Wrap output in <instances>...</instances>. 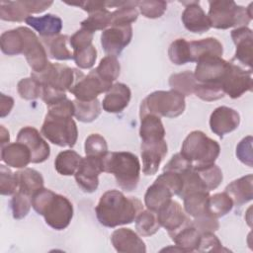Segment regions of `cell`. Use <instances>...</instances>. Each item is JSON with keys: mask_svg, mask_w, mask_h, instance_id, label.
<instances>
[{"mask_svg": "<svg viewBox=\"0 0 253 253\" xmlns=\"http://www.w3.org/2000/svg\"><path fill=\"white\" fill-rule=\"evenodd\" d=\"M141 211L142 204L137 198L126 197L118 190L105 192L95 208L99 222L111 228L131 223Z\"/></svg>", "mask_w": 253, "mask_h": 253, "instance_id": "1", "label": "cell"}, {"mask_svg": "<svg viewBox=\"0 0 253 253\" xmlns=\"http://www.w3.org/2000/svg\"><path fill=\"white\" fill-rule=\"evenodd\" d=\"M33 209L44 217L47 225L55 230L65 229L73 217V206L62 195L49 189L39 190L32 198Z\"/></svg>", "mask_w": 253, "mask_h": 253, "instance_id": "2", "label": "cell"}, {"mask_svg": "<svg viewBox=\"0 0 253 253\" xmlns=\"http://www.w3.org/2000/svg\"><path fill=\"white\" fill-rule=\"evenodd\" d=\"M103 171L115 176L117 184L125 191L136 189L140 176L137 156L128 151L108 152L102 159Z\"/></svg>", "mask_w": 253, "mask_h": 253, "instance_id": "3", "label": "cell"}, {"mask_svg": "<svg viewBox=\"0 0 253 253\" xmlns=\"http://www.w3.org/2000/svg\"><path fill=\"white\" fill-rule=\"evenodd\" d=\"M209 5L210 8L207 16L211 28L226 30L232 27H247L253 18V3H250L247 8L237 5L231 0L210 1Z\"/></svg>", "mask_w": 253, "mask_h": 253, "instance_id": "4", "label": "cell"}, {"mask_svg": "<svg viewBox=\"0 0 253 253\" xmlns=\"http://www.w3.org/2000/svg\"><path fill=\"white\" fill-rule=\"evenodd\" d=\"M180 153L193 168H201L214 164L220 153V146L203 131L194 130L184 139Z\"/></svg>", "mask_w": 253, "mask_h": 253, "instance_id": "5", "label": "cell"}, {"mask_svg": "<svg viewBox=\"0 0 253 253\" xmlns=\"http://www.w3.org/2000/svg\"><path fill=\"white\" fill-rule=\"evenodd\" d=\"M186 108L185 96L174 91H155L147 95L140 104L139 116L154 115L164 118H176Z\"/></svg>", "mask_w": 253, "mask_h": 253, "instance_id": "6", "label": "cell"}, {"mask_svg": "<svg viewBox=\"0 0 253 253\" xmlns=\"http://www.w3.org/2000/svg\"><path fill=\"white\" fill-rule=\"evenodd\" d=\"M41 132L58 146L73 147L78 137L77 126L72 117L51 113L46 114Z\"/></svg>", "mask_w": 253, "mask_h": 253, "instance_id": "7", "label": "cell"}, {"mask_svg": "<svg viewBox=\"0 0 253 253\" xmlns=\"http://www.w3.org/2000/svg\"><path fill=\"white\" fill-rule=\"evenodd\" d=\"M83 75L84 73L78 69L71 68L65 64L51 62L43 71L40 73L32 72L31 74L42 85L49 86L64 93L69 92L76 81Z\"/></svg>", "mask_w": 253, "mask_h": 253, "instance_id": "8", "label": "cell"}, {"mask_svg": "<svg viewBox=\"0 0 253 253\" xmlns=\"http://www.w3.org/2000/svg\"><path fill=\"white\" fill-rule=\"evenodd\" d=\"M221 85L225 95L231 99H237L252 90V70H245L234 62L229 61Z\"/></svg>", "mask_w": 253, "mask_h": 253, "instance_id": "9", "label": "cell"}, {"mask_svg": "<svg viewBox=\"0 0 253 253\" xmlns=\"http://www.w3.org/2000/svg\"><path fill=\"white\" fill-rule=\"evenodd\" d=\"M229 61L221 56L208 55L197 61L194 76L198 83L221 85L228 68ZM222 86V85H221Z\"/></svg>", "mask_w": 253, "mask_h": 253, "instance_id": "10", "label": "cell"}, {"mask_svg": "<svg viewBox=\"0 0 253 253\" xmlns=\"http://www.w3.org/2000/svg\"><path fill=\"white\" fill-rule=\"evenodd\" d=\"M21 30L25 38L23 54L26 56V59L33 72L40 73L43 71L50 63L47 59L46 49L38 36L31 29L21 27Z\"/></svg>", "mask_w": 253, "mask_h": 253, "instance_id": "11", "label": "cell"}, {"mask_svg": "<svg viewBox=\"0 0 253 253\" xmlns=\"http://www.w3.org/2000/svg\"><path fill=\"white\" fill-rule=\"evenodd\" d=\"M103 158L86 156L76 170L74 177L78 187L85 193H93L99 186V175L103 171Z\"/></svg>", "mask_w": 253, "mask_h": 253, "instance_id": "12", "label": "cell"}, {"mask_svg": "<svg viewBox=\"0 0 253 253\" xmlns=\"http://www.w3.org/2000/svg\"><path fill=\"white\" fill-rule=\"evenodd\" d=\"M113 84H110L101 79L95 70H91L88 75L80 77L73 87L70 89V93L74 95L75 99L80 101H93L97 97L106 93Z\"/></svg>", "mask_w": 253, "mask_h": 253, "instance_id": "13", "label": "cell"}, {"mask_svg": "<svg viewBox=\"0 0 253 253\" xmlns=\"http://www.w3.org/2000/svg\"><path fill=\"white\" fill-rule=\"evenodd\" d=\"M157 213L158 221L172 238L178 231L190 225L192 220L187 215L182 206L175 200H171Z\"/></svg>", "mask_w": 253, "mask_h": 253, "instance_id": "14", "label": "cell"}, {"mask_svg": "<svg viewBox=\"0 0 253 253\" xmlns=\"http://www.w3.org/2000/svg\"><path fill=\"white\" fill-rule=\"evenodd\" d=\"M132 38L131 25L111 26L103 31L101 44L107 55L119 56Z\"/></svg>", "mask_w": 253, "mask_h": 253, "instance_id": "15", "label": "cell"}, {"mask_svg": "<svg viewBox=\"0 0 253 253\" xmlns=\"http://www.w3.org/2000/svg\"><path fill=\"white\" fill-rule=\"evenodd\" d=\"M17 141L24 143L31 152L32 163H42L50 155L48 143L42 138L40 131L33 126H24L17 135Z\"/></svg>", "mask_w": 253, "mask_h": 253, "instance_id": "16", "label": "cell"}, {"mask_svg": "<svg viewBox=\"0 0 253 253\" xmlns=\"http://www.w3.org/2000/svg\"><path fill=\"white\" fill-rule=\"evenodd\" d=\"M140 149L143 174L146 176L154 175L167 154L168 146L166 140L141 141Z\"/></svg>", "mask_w": 253, "mask_h": 253, "instance_id": "17", "label": "cell"}, {"mask_svg": "<svg viewBox=\"0 0 253 253\" xmlns=\"http://www.w3.org/2000/svg\"><path fill=\"white\" fill-rule=\"evenodd\" d=\"M239 124V114L234 109L226 106L217 107L210 117L211 130L220 137L235 130Z\"/></svg>", "mask_w": 253, "mask_h": 253, "instance_id": "18", "label": "cell"}, {"mask_svg": "<svg viewBox=\"0 0 253 253\" xmlns=\"http://www.w3.org/2000/svg\"><path fill=\"white\" fill-rule=\"evenodd\" d=\"M185 9L182 13L181 20L184 27L195 34H203L211 29L207 14L203 10L199 1L182 2Z\"/></svg>", "mask_w": 253, "mask_h": 253, "instance_id": "19", "label": "cell"}, {"mask_svg": "<svg viewBox=\"0 0 253 253\" xmlns=\"http://www.w3.org/2000/svg\"><path fill=\"white\" fill-rule=\"evenodd\" d=\"M231 39L236 46L235 59L252 70L253 34L248 27H239L231 31Z\"/></svg>", "mask_w": 253, "mask_h": 253, "instance_id": "20", "label": "cell"}, {"mask_svg": "<svg viewBox=\"0 0 253 253\" xmlns=\"http://www.w3.org/2000/svg\"><path fill=\"white\" fill-rule=\"evenodd\" d=\"M114 248L120 253H145L146 246L136 232L130 228L116 229L111 235Z\"/></svg>", "mask_w": 253, "mask_h": 253, "instance_id": "21", "label": "cell"}, {"mask_svg": "<svg viewBox=\"0 0 253 253\" xmlns=\"http://www.w3.org/2000/svg\"><path fill=\"white\" fill-rule=\"evenodd\" d=\"M130 98L131 92L127 85L124 83H115L106 92L102 102L103 110L111 114L121 113L127 107Z\"/></svg>", "mask_w": 253, "mask_h": 253, "instance_id": "22", "label": "cell"}, {"mask_svg": "<svg viewBox=\"0 0 253 253\" xmlns=\"http://www.w3.org/2000/svg\"><path fill=\"white\" fill-rule=\"evenodd\" d=\"M31 152L22 142L16 141L1 147V160L10 167L23 169L31 163Z\"/></svg>", "mask_w": 253, "mask_h": 253, "instance_id": "23", "label": "cell"}, {"mask_svg": "<svg viewBox=\"0 0 253 253\" xmlns=\"http://www.w3.org/2000/svg\"><path fill=\"white\" fill-rule=\"evenodd\" d=\"M174 196L173 192L163 182L155 179L152 185L147 188L144 195V204L147 210L158 212L166 206Z\"/></svg>", "mask_w": 253, "mask_h": 253, "instance_id": "24", "label": "cell"}, {"mask_svg": "<svg viewBox=\"0 0 253 253\" xmlns=\"http://www.w3.org/2000/svg\"><path fill=\"white\" fill-rule=\"evenodd\" d=\"M253 175L248 174L240 177L225 187V193L231 198L233 205L240 207L253 198Z\"/></svg>", "mask_w": 253, "mask_h": 253, "instance_id": "25", "label": "cell"}, {"mask_svg": "<svg viewBox=\"0 0 253 253\" xmlns=\"http://www.w3.org/2000/svg\"><path fill=\"white\" fill-rule=\"evenodd\" d=\"M25 22L36 30L42 38H50L60 35L62 30V20L53 14H45L41 17L30 15Z\"/></svg>", "mask_w": 253, "mask_h": 253, "instance_id": "26", "label": "cell"}, {"mask_svg": "<svg viewBox=\"0 0 253 253\" xmlns=\"http://www.w3.org/2000/svg\"><path fill=\"white\" fill-rule=\"evenodd\" d=\"M189 50L191 62H197L202 57L208 55L221 56L223 53L222 44L215 38L191 41L189 42Z\"/></svg>", "mask_w": 253, "mask_h": 253, "instance_id": "27", "label": "cell"}, {"mask_svg": "<svg viewBox=\"0 0 253 253\" xmlns=\"http://www.w3.org/2000/svg\"><path fill=\"white\" fill-rule=\"evenodd\" d=\"M18 182V191L33 198V196L43 188V178L42 174L32 168H23L15 173Z\"/></svg>", "mask_w": 253, "mask_h": 253, "instance_id": "28", "label": "cell"}, {"mask_svg": "<svg viewBox=\"0 0 253 253\" xmlns=\"http://www.w3.org/2000/svg\"><path fill=\"white\" fill-rule=\"evenodd\" d=\"M69 39L70 38L67 35L60 34L50 38H42L41 40L50 58L56 60H69L73 59V52L67 46Z\"/></svg>", "mask_w": 253, "mask_h": 253, "instance_id": "29", "label": "cell"}, {"mask_svg": "<svg viewBox=\"0 0 253 253\" xmlns=\"http://www.w3.org/2000/svg\"><path fill=\"white\" fill-rule=\"evenodd\" d=\"M139 136L141 141L164 139L165 128L160 118L154 115H144L140 117Z\"/></svg>", "mask_w": 253, "mask_h": 253, "instance_id": "30", "label": "cell"}, {"mask_svg": "<svg viewBox=\"0 0 253 253\" xmlns=\"http://www.w3.org/2000/svg\"><path fill=\"white\" fill-rule=\"evenodd\" d=\"M210 192L198 191L186 195L183 198L184 210L187 214L192 217H198L209 212L208 204L210 198Z\"/></svg>", "mask_w": 253, "mask_h": 253, "instance_id": "31", "label": "cell"}, {"mask_svg": "<svg viewBox=\"0 0 253 253\" xmlns=\"http://www.w3.org/2000/svg\"><path fill=\"white\" fill-rule=\"evenodd\" d=\"M0 47L7 55L23 54L25 47V38L21 27L4 32L0 37Z\"/></svg>", "mask_w": 253, "mask_h": 253, "instance_id": "32", "label": "cell"}, {"mask_svg": "<svg viewBox=\"0 0 253 253\" xmlns=\"http://www.w3.org/2000/svg\"><path fill=\"white\" fill-rule=\"evenodd\" d=\"M82 157L74 150L68 149L59 152L54 160L56 172L63 176L74 175L81 163Z\"/></svg>", "mask_w": 253, "mask_h": 253, "instance_id": "33", "label": "cell"}, {"mask_svg": "<svg viewBox=\"0 0 253 253\" xmlns=\"http://www.w3.org/2000/svg\"><path fill=\"white\" fill-rule=\"evenodd\" d=\"M201 233L195 228L193 223L178 231L171 239L182 252L197 251Z\"/></svg>", "mask_w": 253, "mask_h": 253, "instance_id": "34", "label": "cell"}, {"mask_svg": "<svg viewBox=\"0 0 253 253\" xmlns=\"http://www.w3.org/2000/svg\"><path fill=\"white\" fill-rule=\"evenodd\" d=\"M74 117L82 123H91L101 114V104L98 99L93 101L73 100Z\"/></svg>", "mask_w": 253, "mask_h": 253, "instance_id": "35", "label": "cell"}, {"mask_svg": "<svg viewBox=\"0 0 253 253\" xmlns=\"http://www.w3.org/2000/svg\"><path fill=\"white\" fill-rule=\"evenodd\" d=\"M169 85L171 90H174L183 96H190L194 94L197 81L194 73L186 70L180 73H174L169 77Z\"/></svg>", "mask_w": 253, "mask_h": 253, "instance_id": "36", "label": "cell"}, {"mask_svg": "<svg viewBox=\"0 0 253 253\" xmlns=\"http://www.w3.org/2000/svg\"><path fill=\"white\" fill-rule=\"evenodd\" d=\"M134 221L135 229L141 236H151L155 234L161 227L158 221L157 213L150 210H142Z\"/></svg>", "mask_w": 253, "mask_h": 253, "instance_id": "37", "label": "cell"}, {"mask_svg": "<svg viewBox=\"0 0 253 253\" xmlns=\"http://www.w3.org/2000/svg\"><path fill=\"white\" fill-rule=\"evenodd\" d=\"M30 16L22 0L19 1H4L0 2V18L8 22H23Z\"/></svg>", "mask_w": 253, "mask_h": 253, "instance_id": "38", "label": "cell"}, {"mask_svg": "<svg viewBox=\"0 0 253 253\" xmlns=\"http://www.w3.org/2000/svg\"><path fill=\"white\" fill-rule=\"evenodd\" d=\"M138 18L137 1H126L125 5L112 12L111 26H127Z\"/></svg>", "mask_w": 253, "mask_h": 253, "instance_id": "39", "label": "cell"}, {"mask_svg": "<svg viewBox=\"0 0 253 253\" xmlns=\"http://www.w3.org/2000/svg\"><path fill=\"white\" fill-rule=\"evenodd\" d=\"M111 21L112 12L107 8H104L90 13L89 16L81 22V28L92 33H95L96 31H104L111 26Z\"/></svg>", "mask_w": 253, "mask_h": 253, "instance_id": "40", "label": "cell"}, {"mask_svg": "<svg viewBox=\"0 0 253 253\" xmlns=\"http://www.w3.org/2000/svg\"><path fill=\"white\" fill-rule=\"evenodd\" d=\"M94 70L101 79L112 84L120 76L121 65L116 56L106 55Z\"/></svg>", "mask_w": 253, "mask_h": 253, "instance_id": "41", "label": "cell"}, {"mask_svg": "<svg viewBox=\"0 0 253 253\" xmlns=\"http://www.w3.org/2000/svg\"><path fill=\"white\" fill-rule=\"evenodd\" d=\"M233 206L231 198L225 192L216 193L209 198V212L216 218L226 215L232 210Z\"/></svg>", "mask_w": 253, "mask_h": 253, "instance_id": "42", "label": "cell"}, {"mask_svg": "<svg viewBox=\"0 0 253 253\" xmlns=\"http://www.w3.org/2000/svg\"><path fill=\"white\" fill-rule=\"evenodd\" d=\"M168 56L172 63L176 65H183L190 60L189 42L185 39H177L171 42L168 48Z\"/></svg>", "mask_w": 253, "mask_h": 253, "instance_id": "43", "label": "cell"}, {"mask_svg": "<svg viewBox=\"0 0 253 253\" xmlns=\"http://www.w3.org/2000/svg\"><path fill=\"white\" fill-rule=\"evenodd\" d=\"M194 169L198 172L199 176L201 177L209 192L216 189L223 179V175L220 168L215 164Z\"/></svg>", "mask_w": 253, "mask_h": 253, "instance_id": "44", "label": "cell"}, {"mask_svg": "<svg viewBox=\"0 0 253 253\" xmlns=\"http://www.w3.org/2000/svg\"><path fill=\"white\" fill-rule=\"evenodd\" d=\"M18 94L22 99L35 100L42 97V85L33 76L21 79L17 85Z\"/></svg>", "mask_w": 253, "mask_h": 253, "instance_id": "45", "label": "cell"}, {"mask_svg": "<svg viewBox=\"0 0 253 253\" xmlns=\"http://www.w3.org/2000/svg\"><path fill=\"white\" fill-rule=\"evenodd\" d=\"M84 149L86 156L103 158L108 153V144L101 134L91 133L85 140Z\"/></svg>", "mask_w": 253, "mask_h": 253, "instance_id": "46", "label": "cell"}, {"mask_svg": "<svg viewBox=\"0 0 253 253\" xmlns=\"http://www.w3.org/2000/svg\"><path fill=\"white\" fill-rule=\"evenodd\" d=\"M11 210L15 219H22L28 215L32 208V197L17 191L11 199Z\"/></svg>", "mask_w": 253, "mask_h": 253, "instance_id": "47", "label": "cell"}, {"mask_svg": "<svg viewBox=\"0 0 253 253\" xmlns=\"http://www.w3.org/2000/svg\"><path fill=\"white\" fill-rule=\"evenodd\" d=\"M194 94L201 100L206 102H212L224 97V92L221 85L218 84H205L198 83L195 87Z\"/></svg>", "mask_w": 253, "mask_h": 253, "instance_id": "48", "label": "cell"}, {"mask_svg": "<svg viewBox=\"0 0 253 253\" xmlns=\"http://www.w3.org/2000/svg\"><path fill=\"white\" fill-rule=\"evenodd\" d=\"M137 8L142 16L148 19L160 18L167 9V3L165 1L156 0H142L137 1Z\"/></svg>", "mask_w": 253, "mask_h": 253, "instance_id": "49", "label": "cell"}, {"mask_svg": "<svg viewBox=\"0 0 253 253\" xmlns=\"http://www.w3.org/2000/svg\"><path fill=\"white\" fill-rule=\"evenodd\" d=\"M18 191V182L15 173L6 165H0V193L3 196H13Z\"/></svg>", "mask_w": 253, "mask_h": 253, "instance_id": "50", "label": "cell"}, {"mask_svg": "<svg viewBox=\"0 0 253 253\" xmlns=\"http://www.w3.org/2000/svg\"><path fill=\"white\" fill-rule=\"evenodd\" d=\"M72 52L76 65L81 69H89L93 67L97 59V49L93 44Z\"/></svg>", "mask_w": 253, "mask_h": 253, "instance_id": "51", "label": "cell"}, {"mask_svg": "<svg viewBox=\"0 0 253 253\" xmlns=\"http://www.w3.org/2000/svg\"><path fill=\"white\" fill-rule=\"evenodd\" d=\"M222 250V245L219 239L213 232L201 233L199 244L197 247L198 252H219Z\"/></svg>", "mask_w": 253, "mask_h": 253, "instance_id": "52", "label": "cell"}, {"mask_svg": "<svg viewBox=\"0 0 253 253\" xmlns=\"http://www.w3.org/2000/svg\"><path fill=\"white\" fill-rule=\"evenodd\" d=\"M192 223L200 233L214 232L219 228L217 218L211 213H206L204 215L195 217L194 220H192Z\"/></svg>", "mask_w": 253, "mask_h": 253, "instance_id": "53", "label": "cell"}, {"mask_svg": "<svg viewBox=\"0 0 253 253\" xmlns=\"http://www.w3.org/2000/svg\"><path fill=\"white\" fill-rule=\"evenodd\" d=\"M94 33L85 29H80L75 32L69 39V44L72 47V51L90 46L92 44Z\"/></svg>", "mask_w": 253, "mask_h": 253, "instance_id": "54", "label": "cell"}, {"mask_svg": "<svg viewBox=\"0 0 253 253\" xmlns=\"http://www.w3.org/2000/svg\"><path fill=\"white\" fill-rule=\"evenodd\" d=\"M252 136L248 135L240 140L236 146V156L244 164L249 167L253 165V152H252Z\"/></svg>", "mask_w": 253, "mask_h": 253, "instance_id": "55", "label": "cell"}, {"mask_svg": "<svg viewBox=\"0 0 253 253\" xmlns=\"http://www.w3.org/2000/svg\"><path fill=\"white\" fill-rule=\"evenodd\" d=\"M191 168H193L191 163L181 153H176L164 166L163 171H170L182 174Z\"/></svg>", "mask_w": 253, "mask_h": 253, "instance_id": "56", "label": "cell"}, {"mask_svg": "<svg viewBox=\"0 0 253 253\" xmlns=\"http://www.w3.org/2000/svg\"><path fill=\"white\" fill-rule=\"evenodd\" d=\"M23 5L29 14L42 13L52 5V1H36V0H22Z\"/></svg>", "mask_w": 253, "mask_h": 253, "instance_id": "57", "label": "cell"}, {"mask_svg": "<svg viewBox=\"0 0 253 253\" xmlns=\"http://www.w3.org/2000/svg\"><path fill=\"white\" fill-rule=\"evenodd\" d=\"M68 5H72V6H78L80 7L82 10L86 11L88 14L93 13L97 10L100 9H104V8H108L106 1H81L78 3H69L67 2Z\"/></svg>", "mask_w": 253, "mask_h": 253, "instance_id": "58", "label": "cell"}, {"mask_svg": "<svg viewBox=\"0 0 253 253\" xmlns=\"http://www.w3.org/2000/svg\"><path fill=\"white\" fill-rule=\"evenodd\" d=\"M14 107V99L5 94L0 95V117L5 118L11 112Z\"/></svg>", "mask_w": 253, "mask_h": 253, "instance_id": "59", "label": "cell"}, {"mask_svg": "<svg viewBox=\"0 0 253 253\" xmlns=\"http://www.w3.org/2000/svg\"><path fill=\"white\" fill-rule=\"evenodd\" d=\"M10 140L9 131L4 127V126H0V145L1 147L7 145Z\"/></svg>", "mask_w": 253, "mask_h": 253, "instance_id": "60", "label": "cell"}]
</instances>
